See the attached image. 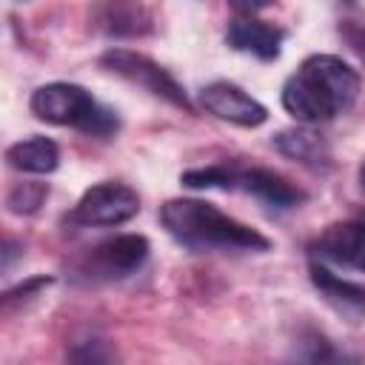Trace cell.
Masks as SVG:
<instances>
[{"instance_id":"11","label":"cell","mask_w":365,"mask_h":365,"mask_svg":"<svg viewBox=\"0 0 365 365\" xmlns=\"http://www.w3.org/2000/svg\"><path fill=\"white\" fill-rule=\"evenodd\" d=\"M308 277H311V285L317 288V294L322 297V302L331 311H336L342 319L359 322L365 317V285L336 277L328 265H322L317 259L308 265Z\"/></svg>"},{"instance_id":"21","label":"cell","mask_w":365,"mask_h":365,"mask_svg":"<svg viewBox=\"0 0 365 365\" xmlns=\"http://www.w3.org/2000/svg\"><path fill=\"white\" fill-rule=\"evenodd\" d=\"M274 0H228V6L234 9V11H240L242 17H251V14H257V11H262V9H268Z\"/></svg>"},{"instance_id":"15","label":"cell","mask_w":365,"mask_h":365,"mask_svg":"<svg viewBox=\"0 0 365 365\" xmlns=\"http://www.w3.org/2000/svg\"><path fill=\"white\" fill-rule=\"evenodd\" d=\"M180 182H182V185H188V188H220V191H237V165L214 163V165L188 168V171H182Z\"/></svg>"},{"instance_id":"10","label":"cell","mask_w":365,"mask_h":365,"mask_svg":"<svg viewBox=\"0 0 365 365\" xmlns=\"http://www.w3.org/2000/svg\"><path fill=\"white\" fill-rule=\"evenodd\" d=\"M237 191H245L251 194L254 200H259L262 205L268 208H277V211H288V208H299L308 194L294 185L288 177L271 171V168H240L237 165Z\"/></svg>"},{"instance_id":"22","label":"cell","mask_w":365,"mask_h":365,"mask_svg":"<svg viewBox=\"0 0 365 365\" xmlns=\"http://www.w3.org/2000/svg\"><path fill=\"white\" fill-rule=\"evenodd\" d=\"M20 248H23V245H17L11 237H6V240H3V271H9V268H11V262H14V257L20 254Z\"/></svg>"},{"instance_id":"14","label":"cell","mask_w":365,"mask_h":365,"mask_svg":"<svg viewBox=\"0 0 365 365\" xmlns=\"http://www.w3.org/2000/svg\"><path fill=\"white\" fill-rule=\"evenodd\" d=\"M6 163L23 174H51L60 165V148L43 134H31L6 148Z\"/></svg>"},{"instance_id":"17","label":"cell","mask_w":365,"mask_h":365,"mask_svg":"<svg viewBox=\"0 0 365 365\" xmlns=\"http://www.w3.org/2000/svg\"><path fill=\"white\" fill-rule=\"evenodd\" d=\"M54 282V277H29V279H23L20 285H14V288H9L6 294H3V299H0V308H3V317H11L14 311H20V308H26L29 302H34L48 285Z\"/></svg>"},{"instance_id":"9","label":"cell","mask_w":365,"mask_h":365,"mask_svg":"<svg viewBox=\"0 0 365 365\" xmlns=\"http://www.w3.org/2000/svg\"><path fill=\"white\" fill-rule=\"evenodd\" d=\"M88 23L106 37H143L154 29V17L143 0H97Z\"/></svg>"},{"instance_id":"20","label":"cell","mask_w":365,"mask_h":365,"mask_svg":"<svg viewBox=\"0 0 365 365\" xmlns=\"http://www.w3.org/2000/svg\"><path fill=\"white\" fill-rule=\"evenodd\" d=\"M342 34H345V40L354 46V51L365 60V26H342Z\"/></svg>"},{"instance_id":"6","label":"cell","mask_w":365,"mask_h":365,"mask_svg":"<svg viewBox=\"0 0 365 365\" xmlns=\"http://www.w3.org/2000/svg\"><path fill=\"white\" fill-rule=\"evenodd\" d=\"M140 214V197L131 185L117 180H103L83 191L68 220L83 228H111L123 225Z\"/></svg>"},{"instance_id":"12","label":"cell","mask_w":365,"mask_h":365,"mask_svg":"<svg viewBox=\"0 0 365 365\" xmlns=\"http://www.w3.org/2000/svg\"><path fill=\"white\" fill-rule=\"evenodd\" d=\"M282 40H285V31L279 26L268 20H257L254 14L231 20L225 31V43L234 51H245L259 60H277L282 51Z\"/></svg>"},{"instance_id":"3","label":"cell","mask_w":365,"mask_h":365,"mask_svg":"<svg viewBox=\"0 0 365 365\" xmlns=\"http://www.w3.org/2000/svg\"><path fill=\"white\" fill-rule=\"evenodd\" d=\"M29 108L37 120L51 125H71L91 137H111L120 128L117 111L103 106L77 83H46L31 91Z\"/></svg>"},{"instance_id":"16","label":"cell","mask_w":365,"mask_h":365,"mask_svg":"<svg viewBox=\"0 0 365 365\" xmlns=\"http://www.w3.org/2000/svg\"><path fill=\"white\" fill-rule=\"evenodd\" d=\"M48 200V182H14L6 194V211L17 214V217H31L43 208V202Z\"/></svg>"},{"instance_id":"8","label":"cell","mask_w":365,"mask_h":365,"mask_svg":"<svg viewBox=\"0 0 365 365\" xmlns=\"http://www.w3.org/2000/svg\"><path fill=\"white\" fill-rule=\"evenodd\" d=\"M314 257L348 265L365 274V220H345V222H331L322 228V234L311 242Z\"/></svg>"},{"instance_id":"19","label":"cell","mask_w":365,"mask_h":365,"mask_svg":"<svg viewBox=\"0 0 365 365\" xmlns=\"http://www.w3.org/2000/svg\"><path fill=\"white\" fill-rule=\"evenodd\" d=\"M302 345H305V351H299L297 356L299 359H311V362H325V359H339V354L334 351V345L322 336V334H308L305 339H302Z\"/></svg>"},{"instance_id":"7","label":"cell","mask_w":365,"mask_h":365,"mask_svg":"<svg viewBox=\"0 0 365 365\" xmlns=\"http://www.w3.org/2000/svg\"><path fill=\"white\" fill-rule=\"evenodd\" d=\"M200 106L211 117L231 123V125H240V128H257L268 120V108L228 80H214V83L202 86Z\"/></svg>"},{"instance_id":"1","label":"cell","mask_w":365,"mask_h":365,"mask_svg":"<svg viewBox=\"0 0 365 365\" xmlns=\"http://www.w3.org/2000/svg\"><path fill=\"white\" fill-rule=\"evenodd\" d=\"M362 80L342 57L311 54L282 86V108L302 125H319L345 114L359 97Z\"/></svg>"},{"instance_id":"24","label":"cell","mask_w":365,"mask_h":365,"mask_svg":"<svg viewBox=\"0 0 365 365\" xmlns=\"http://www.w3.org/2000/svg\"><path fill=\"white\" fill-rule=\"evenodd\" d=\"M362 220H365V214H362Z\"/></svg>"},{"instance_id":"4","label":"cell","mask_w":365,"mask_h":365,"mask_svg":"<svg viewBox=\"0 0 365 365\" xmlns=\"http://www.w3.org/2000/svg\"><path fill=\"white\" fill-rule=\"evenodd\" d=\"M148 254H151V242L143 234H120V237L97 242L94 248L71 259L68 271H71V279L86 282V285L117 282L140 271Z\"/></svg>"},{"instance_id":"23","label":"cell","mask_w":365,"mask_h":365,"mask_svg":"<svg viewBox=\"0 0 365 365\" xmlns=\"http://www.w3.org/2000/svg\"><path fill=\"white\" fill-rule=\"evenodd\" d=\"M356 180H359V188H362V194H365V163L359 165V174H356Z\"/></svg>"},{"instance_id":"5","label":"cell","mask_w":365,"mask_h":365,"mask_svg":"<svg viewBox=\"0 0 365 365\" xmlns=\"http://www.w3.org/2000/svg\"><path fill=\"white\" fill-rule=\"evenodd\" d=\"M100 66L117 77H123L125 83L171 103L174 108H182V111H194L185 88L157 63L151 60L148 54H140V51H131V48H108L100 54Z\"/></svg>"},{"instance_id":"18","label":"cell","mask_w":365,"mask_h":365,"mask_svg":"<svg viewBox=\"0 0 365 365\" xmlns=\"http://www.w3.org/2000/svg\"><path fill=\"white\" fill-rule=\"evenodd\" d=\"M68 359H74V362H108V359H114V351L103 339H86V342H77V348L68 354Z\"/></svg>"},{"instance_id":"2","label":"cell","mask_w":365,"mask_h":365,"mask_svg":"<svg viewBox=\"0 0 365 365\" xmlns=\"http://www.w3.org/2000/svg\"><path fill=\"white\" fill-rule=\"evenodd\" d=\"M163 228L188 251H268L271 240L205 200L177 197L160 208Z\"/></svg>"},{"instance_id":"13","label":"cell","mask_w":365,"mask_h":365,"mask_svg":"<svg viewBox=\"0 0 365 365\" xmlns=\"http://www.w3.org/2000/svg\"><path fill=\"white\" fill-rule=\"evenodd\" d=\"M271 145H274L282 157H288V160H294V163H299V165H308V168H314V171L331 168V148H328L325 137H322L319 131H311L308 125H297V128H282V131H277V134L271 137Z\"/></svg>"}]
</instances>
